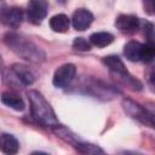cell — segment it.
Returning a JSON list of instances; mask_svg holds the SVG:
<instances>
[{"mask_svg":"<svg viewBox=\"0 0 155 155\" xmlns=\"http://www.w3.org/2000/svg\"><path fill=\"white\" fill-rule=\"evenodd\" d=\"M28 99L30 102V109L34 119L40 122L44 126L48 127H56L58 126V119L56 117V114L53 109L51 108L50 103L45 99V97L38 92V91H29L28 92Z\"/></svg>","mask_w":155,"mask_h":155,"instance_id":"1","label":"cell"},{"mask_svg":"<svg viewBox=\"0 0 155 155\" xmlns=\"http://www.w3.org/2000/svg\"><path fill=\"white\" fill-rule=\"evenodd\" d=\"M5 42L8 47H11V50H13L18 56H21L27 61L36 63L44 59V54L33 42L25 40L24 38L17 34L8 33L5 36Z\"/></svg>","mask_w":155,"mask_h":155,"instance_id":"2","label":"cell"},{"mask_svg":"<svg viewBox=\"0 0 155 155\" xmlns=\"http://www.w3.org/2000/svg\"><path fill=\"white\" fill-rule=\"evenodd\" d=\"M48 10L47 0H29L27 7L28 21L33 24H40L46 17Z\"/></svg>","mask_w":155,"mask_h":155,"instance_id":"3","label":"cell"},{"mask_svg":"<svg viewBox=\"0 0 155 155\" xmlns=\"http://www.w3.org/2000/svg\"><path fill=\"white\" fill-rule=\"evenodd\" d=\"M75 73H76V68L74 64L71 63L63 64L54 71L52 82L56 87H64L68 84H70V81L75 76Z\"/></svg>","mask_w":155,"mask_h":155,"instance_id":"4","label":"cell"},{"mask_svg":"<svg viewBox=\"0 0 155 155\" xmlns=\"http://www.w3.org/2000/svg\"><path fill=\"white\" fill-rule=\"evenodd\" d=\"M23 19L22 10L18 7H4L0 10V22L7 27L17 28Z\"/></svg>","mask_w":155,"mask_h":155,"instance_id":"5","label":"cell"},{"mask_svg":"<svg viewBox=\"0 0 155 155\" xmlns=\"http://www.w3.org/2000/svg\"><path fill=\"white\" fill-rule=\"evenodd\" d=\"M124 109L125 111H127L132 117L139 120L140 122L149 125L150 127H153V117L137 103L132 102V101H124Z\"/></svg>","mask_w":155,"mask_h":155,"instance_id":"6","label":"cell"},{"mask_svg":"<svg viewBox=\"0 0 155 155\" xmlns=\"http://www.w3.org/2000/svg\"><path fill=\"white\" fill-rule=\"evenodd\" d=\"M93 21V15L85 8H79L74 12L73 17H71V24L74 27V29L82 31L85 29H87L91 23Z\"/></svg>","mask_w":155,"mask_h":155,"instance_id":"7","label":"cell"},{"mask_svg":"<svg viewBox=\"0 0 155 155\" xmlns=\"http://www.w3.org/2000/svg\"><path fill=\"white\" fill-rule=\"evenodd\" d=\"M115 25L120 31L132 34V33L137 31V29L139 27V19L132 15H120L116 18Z\"/></svg>","mask_w":155,"mask_h":155,"instance_id":"8","label":"cell"},{"mask_svg":"<svg viewBox=\"0 0 155 155\" xmlns=\"http://www.w3.org/2000/svg\"><path fill=\"white\" fill-rule=\"evenodd\" d=\"M103 63L109 68V70L116 75H120L122 78H130L128 73L126 70L125 64L122 63V61L117 57V56H107L103 58Z\"/></svg>","mask_w":155,"mask_h":155,"instance_id":"9","label":"cell"},{"mask_svg":"<svg viewBox=\"0 0 155 155\" xmlns=\"http://www.w3.org/2000/svg\"><path fill=\"white\" fill-rule=\"evenodd\" d=\"M0 98H1V102H2L6 107H8V108H11V109H13V110L22 111V110L24 109V102H23V99H22L16 92L6 91V92H4V93L1 94Z\"/></svg>","mask_w":155,"mask_h":155,"instance_id":"10","label":"cell"},{"mask_svg":"<svg viewBox=\"0 0 155 155\" xmlns=\"http://www.w3.org/2000/svg\"><path fill=\"white\" fill-rule=\"evenodd\" d=\"M19 149V144L18 140L8 133H1L0 134V150L5 154L12 155L16 154Z\"/></svg>","mask_w":155,"mask_h":155,"instance_id":"11","label":"cell"},{"mask_svg":"<svg viewBox=\"0 0 155 155\" xmlns=\"http://www.w3.org/2000/svg\"><path fill=\"white\" fill-rule=\"evenodd\" d=\"M11 69H12L13 74L16 75V78L23 85L28 86V85H31L34 82V74L31 73V70L28 67H25L23 64H13Z\"/></svg>","mask_w":155,"mask_h":155,"instance_id":"12","label":"cell"},{"mask_svg":"<svg viewBox=\"0 0 155 155\" xmlns=\"http://www.w3.org/2000/svg\"><path fill=\"white\" fill-rule=\"evenodd\" d=\"M142 48H143V44L138 41H130L125 45L124 53L128 61L138 62L142 58Z\"/></svg>","mask_w":155,"mask_h":155,"instance_id":"13","label":"cell"},{"mask_svg":"<svg viewBox=\"0 0 155 155\" xmlns=\"http://www.w3.org/2000/svg\"><path fill=\"white\" fill-rule=\"evenodd\" d=\"M50 27L56 33H65L69 29V18L63 13L56 15V16L51 17Z\"/></svg>","mask_w":155,"mask_h":155,"instance_id":"14","label":"cell"},{"mask_svg":"<svg viewBox=\"0 0 155 155\" xmlns=\"http://www.w3.org/2000/svg\"><path fill=\"white\" fill-rule=\"evenodd\" d=\"M114 40V36L110 33L107 31H98V33H93L90 36V42L97 47H105L108 45H110Z\"/></svg>","mask_w":155,"mask_h":155,"instance_id":"15","label":"cell"},{"mask_svg":"<svg viewBox=\"0 0 155 155\" xmlns=\"http://www.w3.org/2000/svg\"><path fill=\"white\" fill-rule=\"evenodd\" d=\"M154 56H155V47H154V44H153V42H148V44L143 45L140 61H143L144 63H150V62L153 61Z\"/></svg>","mask_w":155,"mask_h":155,"instance_id":"16","label":"cell"},{"mask_svg":"<svg viewBox=\"0 0 155 155\" xmlns=\"http://www.w3.org/2000/svg\"><path fill=\"white\" fill-rule=\"evenodd\" d=\"M73 47L79 51H88L91 48L90 42L84 38H75L73 41Z\"/></svg>","mask_w":155,"mask_h":155,"instance_id":"17","label":"cell"},{"mask_svg":"<svg viewBox=\"0 0 155 155\" xmlns=\"http://www.w3.org/2000/svg\"><path fill=\"white\" fill-rule=\"evenodd\" d=\"M76 148L81 151V153H87V154H96V153H103V150L102 149H99L98 147H96V145H92V144H82V143H80V144H78L76 145Z\"/></svg>","mask_w":155,"mask_h":155,"instance_id":"18","label":"cell"},{"mask_svg":"<svg viewBox=\"0 0 155 155\" xmlns=\"http://www.w3.org/2000/svg\"><path fill=\"white\" fill-rule=\"evenodd\" d=\"M57 1H58L59 4H65V1H67V0H57Z\"/></svg>","mask_w":155,"mask_h":155,"instance_id":"19","label":"cell"},{"mask_svg":"<svg viewBox=\"0 0 155 155\" xmlns=\"http://www.w3.org/2000/svg\"><path fill=\"white\" fill-rule=\"evenodd\" d=\"M0 69H1V59H0Z\"/></svg>","mask_w":155,"mask_h":155,"instance_id":"20","label":"cell"}]
</instances>
